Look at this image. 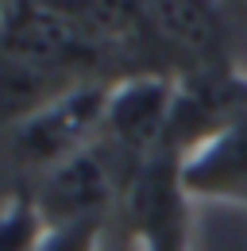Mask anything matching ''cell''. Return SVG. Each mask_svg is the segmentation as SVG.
<instances>
[{"instance_id":"obj_4","label":"cell","mask_w":247,"mask_h":251,"mask_svg":"<svg viewBox=\"0 0 247 251\" xmlns=\"http://www.w3.org/2000/svg\"><path fill=\"white\" fill-rule=\"evenodd\" d=\"M170 85L162 77H131L116 93H108L104 124L127 151H151L170 124Z\"/></svg>"},{"instance_id":"obj_5","label":"cell","mask_w":247,"mask_h":251,"mask_svg":"<svg viewBox=\"0 0 247 251\" xmlns=\"http://www.w3.org/2000/svg\"><path fill=\"white\" fill-rule=\"evenodd\" d=\"M185 189L205 193H236L247 197V116L232 120L220 135H213L197 155L182 166Z\"/></svg>"},{"instance_id":"obj_7","label":"cell","mask_w":247,"mask_h":251,"mask_svg":"<svg viewBox=\"0 0 247 251\" xmlns=\"http://www.w3.org/2000/svg\"><path fill=\"white\" fill-rule=\"evenodd\" d=\"M43 240V217L35 197H16L0 213V251H35Z\"/></svg>"},{"instance_id":"obj_8","label":"cell","mask_w":247,"mask_h":251,"mask_svg":"<svg viewBox=\"0 0 247 251\" xmlns=\"http://www.w3.org/2000/svg\"><path fill=\"white\" fill-rule=\"evenodd\" d=\"M97 224H62V228H43V240L35 251H93Z\"/></svg>"},{"instance_id":"obj_3","label":"cell","mask_w":247,"mask_h":251,"mask_svg":"<svg viewBox=\"0 0 247 251\" xmlns=\"http://www.w3.org/2000/svg\"><path fill=\"white\" fill-rule=\"evenodd\" d=\"M112 174L97 155L66 158L62 166L47 170V178L35 189V209L43 217V228H62V224H97L100 213L112 201Z\"/></svg>"},{"instance_id":"obj_6","label":"cell","mask_w":247,"mask_h":251,"mask_svg":"<svg viewBox=\"0 0 247 251\" xmlns=\"http://www.w3.org/2000/svg\"><path fill=\"white\" fill-rule=\"evenodd\" d=\"M143 16L166 47L189 54L193 62H209L220 47V24L205 4H151Z\"/></svg>"},{"instance_id":"obj_1","label":"cell","mask_w":247,"mask_h":251,"mask_svg":"<svg viewBox=\"0 0 247 251\" xmlns=\"http://www.w3.org/2000/svg\"><path fill=\"white\" fill-rule=\"evenodd\" d=\"M85 35L70 8L4 4L0 8V131L77 89Z\"/></svg>"},{"instance_id":"obj_2","label":"cell","mask_w":247,"mask_h":251,"mask_svg":"<svg viewBox=\"0 0 247 251\" xmlns=\"http://www.w3.org/2000/svg\"><path fill=\"white\" fill-rule=\"evenodd\" d=\"M108 93L97 85H77L54 100L50 108L35 112L16 127H8V155L20 166H62L66 158L81 155V143L93 127L104 120Z\"/></svg>"}]
</instances>
